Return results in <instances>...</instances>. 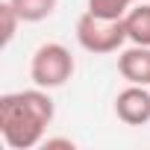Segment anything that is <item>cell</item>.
<instances>
[{"label": "cell", "mask_w": 150, "mask_h": 150, "mask_svg": "<svg viewBox=\"0 0 150 150\" xmlns=\"http://www.w3.org/2000/svg\"><path fill=\"white\" fill-rule=\"evenodd\" d=\"M135 3H141V0H88V12L103 18H124Z\"/></svg>", "instance_id": "cell-8"}, {"label": "cell", "mask_w": 150, "mask_h": 150, "mask_svg": "<svg viewBox=\"0 0 150 150\" xmlns=\"http://www.w3.org/2000/svg\"><path fill=\"white\" fill-rule=\"evenodd\" d=\"M24 24H38L56 12V0H9Z\"/></svg>", "instance_id": "cell-7"}, {"label": "cell", "mask_w": 150, "mask_h": 150, "mask_svg": "<svg viewBox=\"0 0 150 150\" xmlns=\"http://www.w3.org/2000/svg\"><path fill=\"white\" fill-rule=\"evenodd\" d=\"M0 24H3V47H6V44H12V38L18 33V24H24L21 15L15 12V6L9 3V0L0 3Z\"/></svg>", "instance_id": "cell-9"}, {"label": "cell", "mask_w": 150, "mask_h": 150, "mask_svg": "<svg viewBox=\"0 0 150 150\" xmlns=\"http://www.w3.org/2000/svg\"><path fill=\"white\" fill-rule=\"evenodd\" d=\"M41 147H44V150H53V147H68V150H74V141H71V138H44Z\"/></svg>", "instance_id": "cell-10"}, {"label": "cell", "mask_w": 150, "mask_h": 150, "mask_svg": "<svg viewBox=\"0 0 150 150\" xmlns=\"http://www.w3.org/2000/svg\"><path fill=\"white\" fill-rule=\"evenodd\" d=\"M115 115L127 127H141L150 121V86H127L115 97Z\"/></svg>", "instance_id": "cell-4"}, {"label": "cell", "mask_w": 150, "mask_h": 150, "mask_svg": "<svg viewBox=\"0 0 150 150\" xmlns=\"http://www.w3.org/2000/svg\"><path fill=\"white\" fill-rule=\"evenodd\" d=\"M53 100L47 88H27L0 97V135L9 150H30L44 141L47 127L53 124Z\"/></svg>", "instance_id": "cell-1"}, {"label": "cell", "mask_w": 150, "mask_h": 150, "mask_svg": "<svg viewBox=\"0 0 150 150\" xmlns=\"http://www.w3.org/2000/svg\"><path fill=\"white\" fill-rule=\"evenodd\" d=\"M118 74L132 86H150V47L132 44L118 56Z\"/></svg>", "instance_id": "cell-5"}, {"label": "cell", "mask_w": 150, "mask_h": 150, "mask_svg": "<svg viewBox=\"0 0 150 150\" xmlns=\"http://www.w3.org/2000/svg\"><path fill=\"white\" fill-rule=\"evenodd\" d=\"M77 41L88 53H115L129 38H127L124 18H103L86 9L77 18Z\"/></svg>", "instance_id": "cell-2"}, {"label": "cell", "mask_w": 150, "mask_h": 150, "mask_svg": "<svg viewBox=\"0 0 150 150\" xmlns=\"http://www.w3.org/2000/svg\"><path fill=\"white\" fill-rule=\"evenodd\" d=\"M124 27H127V38L132 44L150 47V3H135L124 15Z\"/></svg>", "instance_id": "cell-6"}, {"label": "cell", "mask_w": 150, "mask_h": 150, "mask_svg": "<svg viewBox=\"0 0 150 150\" xmlns=\"http://www.w3.org/2000/svg\"><path fill=\"white\" fill-rule=\"evenodd\" d=\"M74 68H77V65H74L71 50L65 44H59V41H47L30 59V80L38 88H47L50 91V88L65 86L74 77Z\"/></svg>", "instance_id": "cell-3"}]
</instances>
